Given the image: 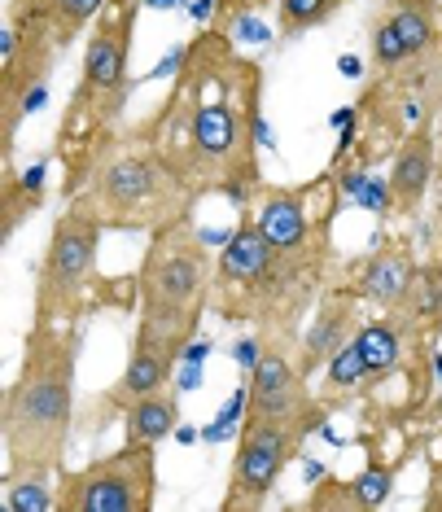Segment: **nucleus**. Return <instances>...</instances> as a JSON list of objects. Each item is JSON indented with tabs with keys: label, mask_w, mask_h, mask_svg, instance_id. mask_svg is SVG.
<instances>
[{
	"label": "nucleus",
	"mask_w": 442,
	"mask_h": 512,
	"mask_svg": "<svg viewBox=\"0 0 442 512\" xmlns=\"http://www.w3.org/2000/svg\"><path fill=\"white\" fill-rule=\"evenodd\" d=\"M145 0H106V9L88 27L84 62L75 92L62 110L53 141V162L62 171V202L84 193L92 167L123 136V110L132 97V44Z\"/></svg>",
	"instance_id": "obj_3"
},
{
	"label": "nucleus",
	"mask_w": 442,
	"mask_h": 512,
	"mask_svg": "<svg viewBox=\"0 0 442 512\" xmlns=\"http://www.w3.org/2000/svg\"><path fill=\"white\" fill-rule=\"evenodd\" d=\"M434 372H438V381H442V355H434Z\"/></svg>",
	"instance_id": "obj_31"
},
{
	"label": "nucleus",
	"mask_w": 442,
	"mask_h": 512,
	"mask_svg": "<svg viewBox=\"0 0 442 512\" xmlns=\"http://www.w3.org/2000/svg\"><path fill=\"white\" fill-rule=\"evenodd\" d=\"M337 66H342V75H364V66H359V57H342V62H337Z\"/></svg>",
	"instance_id": "obj_30"
},
{
	"label": "nucleus",
	"mask_w": 442,
	"mask_h": 512,
	"mask_svg": "<svg viewBox=\"0 0 442 512\" xmlns=\"http://www.w3.org/2000/svg\"><path fill=\"white\" fill-rule=\"evenodd\" d=\"M438 176V132L434 123H416L403 136V145L390 158V215L394 219H412L425 206L429 189Z\"/></svg>",
	"instance_id": "obj_16"
},
{
	"label": "nucleus",
	"mask_w": 442,
	"mask_h": 512,
	"mask_svg": "<svg viewBox=\"0 0 442 512\" xmlns=\"http://www.w3.org/2000/svg\"><path fill=\"white\" fill-rule=\"evenodd\" d=\"M49 162H53V149L40 154L27 171H18V167L0 171V241H5V246L44 206V197H49Z\"/></svg>",
	"instance_id": "obj_19"
},
{
	"label": "nucleus",
	"mask_w": 442,
	"mask_h": 512,
	"mask_svg": "<svg viewBox=\"0 0 442 512\" xmlns=\"http://www.w3.org/2000/svg\"><path fill=\"white\" fill-rule=\"evenodd\" d=\"M416 272V250H412V237H403V232H394V237L377 241L368 254H359V259L333 267L329 285L346 289L351 298L368 302V307H390L394 298L407 289Z\"/></svg>",
	"instance_id": "obj_14"
},
{
	"label": "nucleus",
	"mask_w": 442,
	"mask_h": 512,
	"mask_svg": "<svg viewBox=\"0 0 442 512\" xmlns=\"http://www.w3.org/2000/svg\"><path fill=\"white\" fill-rule=\"evenodd\" d=\"M359 351H364V368H368V386H364V399L372 403L386 381L403 377V364H407V337L403 329L394 324V316H377V320H364L359 329Z\"/></svg>",
	"instance_id": "obj_20"
},
{
	"label": "nucleus",
	"mask_w": 442,
	"mask_h": 512,
	"mask_svg": "<svg viewBox=\"0 0 442 512\" xmlns=\"http://www.w3.org/2000/svg\"><path fill=\"white\" fill-rule=\"evenodd\" d=\"M263 66L246 57L232 31L197 27L176 49L171 88L132 132L162 158V167L193 202L228 197L237 211L263 189L259 149L272 145L263 123Z\"/></svg>",
	"instance_id": "obj_1"
},
{
	"label": "nucleus",
	"mask_w": 442,
	"mask_h": 512,
	"mask_svg": "<svg viewBox=\"0 0 442 512\" xmlns=\"http://www.w3.org/2000/svg\"><path fill=\"white\" fill-rule=\"evenodd\" d=\"M57 44L44 27L5 18L0 27V171L14 167L22 119L44 106V84L53 75Z\"/></svg>",
	"instance_id": "obj_11"
},
{
	"label": "nucleus",
	"mask_w": 442,
	"mask_h": 512,
	"mask_svg": "<svg viewBox=\"0 0 442 512\" xmlns=\"http://www.w3.org/2000/svg\"><path fill=\"white\" fill-rule=\"evenodd\" d=\"M434 132H438V171H442V92H438V114H434Z\"/></svg>",
	"instance_id": "obj_29"
},
{
	"label": "nucleus",
	"mask_w": 442,
	"mask_h": 512,
	"mask_svg": "<svg viewBox=\"0 0 442 512\" xmlns=\"http://www.w3.org/2000/svg\"><path fill=\"white\" fill-rule=\"evenodd\" d=\"M429 495L421 499V508L425 512H442V425H438V434L429 438Z\"/></svg>",
	"instance_id": "obj_28"
},
{
	"label": "nucleus",
	"mask_w": 442,
	"mask_h": 512,
	"mask_svg": "<svg viewBox=\"0 0 442 512\" xmlns=\"http://www.w3.org/2000/svg\"><path fill=\"white\" fill-rule=\"evenodd\" d=\"M342 176L329 167L320 176L302 180V184H263L254 206L246 211L254 215V224L285 259H294L302 267H311L316 276L329 281L333 276V224L342 215Z\"/></svg>",
	"instance_id": "obj_7"
},
{
	"label": "nucleus",
	"mask_w": 442,
	"mask_h": 512,
	"mask_svg": "<svg viewBox=\"0 0 442 512\" xmlns=\"http://www.w3.org/2000/svg\"><path fill=\"white\" fill-rule=\"evenodd\" d=\"M368 44H372V71L377 75H394L407 66V49H403L399 31H394V22L386 14H377V9H372V18H368Z\"/></svg>",
	"instance_id": "obj_24"
},
{
	"label": "nucleus",
	"mask_w": 442,
	"mask_h": 512,
	"mask_svg": "<svg viewBox=\"0 0 442 512\" xmlns=\"http://www.w3.org/2000/svg\"><path fill=\"white\" fill-rule=\"evenodd\" d=\"M359 329H364V302L351 298L337 285H324V294L316 298V311H311V324L298 337L302 377L311 381L316 372H324V364H329L346 342H355Z\"/></svg>",
	"instance_id": "obj_15"
},
{
	"label": "nucleus",
	"mask_w": 442,
	"mask_h": 512,
	"mask_svg": "<svg viewBox=\"0 0 442 512\" xmlns=\"http://www.w3.org/2000/svg\"><path fill=\"white\" fill-rule=\"evenodd\" d=\"M399 31L407 62H442V0H372Z\"/></svg>",
	"instance_id": "obj_18"
},
{
	"label": "nucleus",
	"mask_w": 442,
	"mask_h": 512,
	"mask_svg": "<svg viewBox=\"0 0 442 512\" xmlns=\"http://www.w3.org/2000/svg\"><path fill=\"white\" fill-rule=\"evenodd\" d=\"M127 438L123 442H145V447H158L162 438H171L180 429V390L176 386H162L145 399H136L123 416Z\"/></svg>",
	"instance_id": "obj_21"
},
{
	"label": "nucleus",
	"mask_w": 442,
	"mask_h": 512,
	"mask_svg": "<svg viewBox=\"0 0 442 512\" xmlns=\"http://www.w3.org/2000/svg\"><path fill=\"white\" fill-rule=\"evenodd\" d=\"M101 237H106V228L79 197H71L57 211L36 267V289H31L36 320L79 324L92 311V302L101 294V272H97Z\"/></svg>",
	"instance_id": "obj_8"
},
{
	"label": "nucleus",
	"mask_w": 442,
	"mask_h": 512,
	"mask_svg": "<svg viewBox=\"0 0 442 512\" xmlns=\"http://www.w3.org/2000/svg\"><path fill=\"white\" fill-rule=\"evenodd\" d=\"M101 9H106V0H5V18L44 27L62 53L88 36Z\"/></svg>",
	"instance_id": "obj_17"
},
{
	"label": "nucleus",
	"mask_w": 442,
	"mask_h": 512,
	"mask_svg": "<svg viewBox=\"0 0 442 512\" xmlns=\"http://www.w3.org/2000/svg\"><path fill=\"white\" fill-rule=\"evenodd\" d=\"M267 5H276V0H211V27L232 31L241 18L259 14V9H267Z\"/></svg>",
	"instance_id": "obj_26"
},
{
	"label": "nucleus",
	"mask_w": 442,
	"mask_h": 512,
	"mask_svg": "<svg viewBox=\"0 0 442 512\" xmlns=\"http://www.w3.org/2000/svg\"><path fill=\"white\" fill-rule=\"evenodd\" d=\"M79 324L31 320L22 342V364L0 399V438H5V482L18 477H57L75 434V368Z\"/></svg>",
	"instance_id": "obj_2"
},
{
	"label": "nucleus",
	"mask_w": 442,
	"mask_h": 512,
	"mask_svg": "<svg viewBox=\"0 0 442 512\" xmlns=\"http://www.w3.org/2000/svg\"><path fill=\"white\" fill-rule=\"evenodd\" d=\"M211 276L215 259L206 254V232L197 228L193 211L149 232L132 281L136 329L184 355L197 342L206 311H211Z\"/></svg>",
	"instance_id": "obj_5"
},
{
	"label": "nucleus",
	"mask_w": 442,
	"mask_h": 512,
	"mask_svg": "<svg viewBox=\"0 0 442 512\" xmlns=\"http://www.w3.org/2000/svg\"><path fill=\"white\" fill-rule=\"evenodd\" d=\"M307 508H359V495L351 482H337V477H324L316 491L307 495Z\"/></svg>",
	"instance_id": "obj_27"
},
{
	"label": "nucleus",
	"mask_w": 442,
	"mask_h": 512,
	"mask_svg": "<svg viewBox=\"0 0 442 512\" xmlns=\"http://www.w3.org/2000/svg\"><path fill=\"white\" fill-rule=\"evenodd\" d=\"M368 386V368H364V351L359 342H346L329 364H324V381L316 386V399L329 407V412H346L355 399H364Z\"/></svg>",
	"instance_id": "obj_22"
},
{
	"label": "nucleus",
	"mask_w": 442,
	"mask_h": 512,
	"mask_svg": "<svg viewBox=\"0 0 442 512\" xmlns=\"http://www.w3.org/2000/svg\"><path fill=\"white\" fill-rule=\"evenodd\" d=\"M324 276L294 259L259 232L250 211H241V224L228 232L224 250L215 254L211 276V311L224 324H250L259 337H285L298 342L302 316L324 294Z\"/></svg>",
	"instance_id": "obj_4"
},
{
	"label": "nucleus",
	"mask_w": 442,
	"mask_h": 512,
	"mask_svg": "<svg viewBox=\"0 0 442 512\" xmlns=\"http://www.w3.org/2000/svg\"><path fill=\"white\" fill-rule=\"evenodd\" d=\"M180 359L184 355L176 351V346H167V342H158V337L136 329L132 346H127V364L119 372V381L84 407V416L75 421V429L79 434H101V429H110V421L127 416V407H132L136 399H145V394L171 386V372H176Z\"/></svg>",
	"instance_id": "obj_13"
},
{
	"label": "nucleus",
	"mask_w": 442,
	"mask_h": 512,
	"mask_svg": "<svg viewBox=\"0 0 442 512\" xmlns=\"http://www.w3.org/2000/svg\"><path fill=\"white\" fill-rule=\"evenodd\" d=\"M49 477H18L5 482V508L9 512H57V491H49Z\"/></svg>",
	"instance_id": "obj_25"
},
{
	"label": "nucleus",
	"mask_w": 442,
	"mask_h": 512,
	"mask_svg": "<svg viewBox=\"0 0 442 512\" xmlns=\"http://www.w3.org/2000/svg\"><path fill=\"white\" fill-rule=\"evenodd\" d=\"M246 416H281V421H298V416H311V421H329V407L316 399V390L307 386L298 368V342H285V337H263V355L259 364L250 368L246 381Z\"/></svg>",
	"instance_id": "obj_12"
},
{
	"label": "nucleus",
	"mask_w": 442,
	"mask_h": 512,
	"mask_svg": "<svg viewBox=\"0 0 442 512\" xmlns=\"http://www.w3.org/2000/svg\"><path fill=\"white\" fill-rule=\"evenodd\" d=\"M346 9V0H276V36L298 40L307 31L333 22Z\"/></svg>",
	"instance_id": "obj_23"
},
{
	"label": "nucleus",
	"mask_w": 442,
	"mask_h": 512,
	"mask_svg": "<svg viewBox=\"0 0 442 512\" xmlns=\"http://www.w3.org/2000/svg\"><path fill=\"white\" fill-rule=\"evenodd\" d=\"M57 512H154L158 504V451L145 442H123L119 451L57 469Z\"/></svg>",
	"instance_id": "obj_9"
},
{
	"label": "nucleus",
	"mask_w": 442,
	"mask_h": 512,
	"mask_svg": "<svg viewBox=\"0 0 442 512\" xmlns=\"http://www.w3.org/2000/svg\"><path fill=\"white\" fill-rule=\"evenodd\" d=\"M79 202L101 219L106 232H136V237H149L197 206L132 127H123L119 141L101 154Z\"/></svg>",
	"instance_id": "obj_6"
},
{
	"label": "nucleus",
	"mask_w": 442,
	"mask_h": 512,
	"mask_svg": "<svg viewBox=\"0 0 442 512\" xmlns=\"http://www.w3.org/2000/svg\"><path fill=\"white\" fill-rule=\"evenodd\" d=\"M316 429H324L311 416L298 421H281V416H241V434L237 451H232V469H228V491L219 499L224 512H259L267 508L276 482L285 477V469L298 460L302 442Z\"/></svg>",
	"instance_id": "obj_10"
}]
</instances>
